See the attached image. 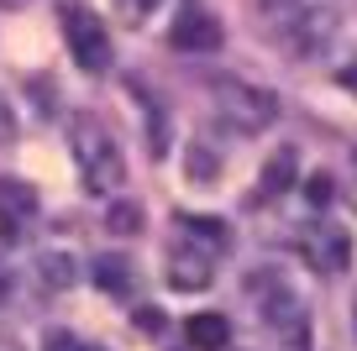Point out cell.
Returning <instances> with one entry per match:
<instances>
[{"label":"cell","instance_id":"cell-11","mask_svg":"<svg viewBox=\"0 0 357 351\" xmlns=\"http://www.w3.org/2000/svg\"><path fill=\"white\" fill-rule=\"evenodd\" d=\"M178 220H184V236H190V242L211 247V252H226V247H231V231H226L221 220H211V215H178Z\"/></svg>","mask_w":357,"mask_h":351},{"label":"cell","instance_id":"cell-10","mask_svg":"<svg viewBox=\"0 0 357 351\" xmlns=\"http://www.w3.org/2000/svg\"><path fill=\"white\" fill-rule=\"evenodd\" d=\"M184 336H190L195 351H221L226 341H231V325H226L221 315H190L184 320Z\"/></svg>","mask_w":357,"mask_h":351},{"label":"cell","instance_id":"cell-2","mask_svg":"<svg viewBox=\"0 0 357 351\" xmlns=\"http://www.w3.org/2000/svg\"><path fill=\"white\" fill-rule=\"evenodd\" d=\"M252 288H257V315L273 330V341H279L284 351H310V309H305V299L294 294L279 273L252 278Z\"/></svg>","mask_w":357,"mask_h":351},{"label":"cell","instance_id":"cell-18","mask_svg":"<svg viewBox=\"0 0 357 351\" xmlns=\"http://www.w3.org/2000/svg\"><path fill=\"white\" fill-rule=\"evenodd\" d=\"M0 351H16V346H6V341H0Z\"/></svg>","mask_w":357,"mask_h":351},{"label":"cell","instance_id":"cell-15","mask_svg":"<svg viewBox=\"0 0 357 351\" xmlns=\"http://www.w3.org/2000/svg\"><path fill=\"white\" fill-rule=\"evenodd\" d=\"M116 11H121V22H132V26H142L147 16L158 11V0H116Z\"/></svg>","mask_w":357,"mask_h":351},{"label":"cell","instance_id":"cell-19","mask_svg":"<svg viewBox=\"0 0 357 351\" xmlns=\"http://www.w3.org/2000/svg\"><path fill=\"white\" fill-rule=\"evenodd\" d=\"M352 325H357V304H352Z\"/></svg>","mask_w":357,"mask_h":351},{"label":"cell","instance_id":"cell-1","mask_svg":"<svg viewBox=\"0 0 357 351\" xmlns=\"http://www.w3.org/2000/svg\"><path fill=\"white\" fill-rule=\"evenodd\" d=\"M68 147H74L79 178H84L89 194H116V189H121V178H126L121 147H116V136L105 132L95 116H79V121H74V136H68Z\"/></svg>","mask_w":357,"mask_h":351},{"label":"cell","instance_id":"cell-4","mask_svg":"<svg viewBox=\"0 0 357 351\" xmlns=\"http://www.w3.org/2000/svg\"><path fill=\"white\" fill-rule=\"evenodd\" d=\"M63 37H68V53H74V63L84 68V74H105V68H111V32H105V22L95 11L68 6L63 11Z\"/></svg>","mask_w":357,"mask_h":351},{"label":"cell","instance_id":"cell-13","mask_svg":"<svg viewBox=\"0 0 357 351\" xmlns=\"http://www.w3.org/2000/svg\"><path fill=\"white\" fill-rule=\"evenodd\" d=\"M126 278H132L126 257H95V283H100V288H116V294H121Z\"/></svg>","mask_w":357,"mask_h":351},{"label":"cell","instance_id":"cell-16","mask_svg":"<svg viewBox=\"0 0 357 351\" xmlns=\"http://www.w3.org/2000/svg\"><path fill=\"white\" fill-rule=\"evenodd\" d=\"M43 351H79V341L68 336V330H53V336L43 341Z\"/></svg>","mask_w":357,"mask_h":351},{"label":"cell","instance_id":"cell-14","mask_svg":"<svg viewBox=\"0 0 357 351\" xmlns=\"http://www.w3.org/2000/svg\"><path fill=\"white\" fill-rule=\"evenodd\" d=\"M111 231H116V236L142 231V210H137V205H111Z\"/></svg>","mask_w":357,"mask_h":351},{"label":"cell","instance_id":"cell-3","mask_svg":"<svg viewBox=\"0 0 357 351\" xmlns=\"http://www.w3.org/2000/svg\"><path fill=\"white\" fill-rule=\"evenodd\" d=\"M215 110L231 132L257 136L279 121V95L268 84H252V79H215Z\"/></svg>","mask_w":357,"mask_h":351},{"label":"cell","instance_id":"cell-6","mask_svg":"<svg viewBox=\"0 0 357 351\" xmlns=\"http://www.w3.org/2000/svg\"><path fill=\"white\" fill-rule=\"evenodd\" d=\"M300 252H305V263H310L315 273H342V267L352 263V236H347V226H336V220H310V226L300 231Z\"/></svg>","mask_w":357,"mask_h":351},{"label":"cell","instance_id":"cell-12","mask_svg":"<svg viewBox=\"0 0 357 351\" xmlns=\"http://www.w3.org/2000/svg\"><path fill=\"white\" fill-rule=\"evenodd\" d=\"M37 278H43L47 288H68L79 278L74 252H63V247H58V252H43V257H37Z\"/></svg>","mask_w":357,"mask_h":351},{"label":"cell","instance_id":"cell-5","mask_svg":"<svg viewBox=\"0 0 357 351\" xmlns=\"http://www.w3.org/2000/svg\"><path fill=\"white\" fill-rule=\"evenodd\" d=\"M221 22H215V11H205L200 0H184L174 11V26H168V42L178 47V53H195V58H205V53H215L221 47Z\"/></svg>","mask_w":357,"mask_h":351},{"label":"cell","instance_id":"cell-8","mask_svg":"<svg viewBox=\"0 0 357 351\" xmlns=\"http://www.w3.org/2000/svg\"><path fill=\"white\" fill-rule=\"evenodd\" d=\"M32 215H37V194L26 184H0V231L6 236H22L26 226H32Z\"/></svg>","mask_w":357,"mask_h":351},{"label":"cell","instance_id":"cell-17","mask_svg":"<svg viewBox=\"0 0 357 351\" xmlns=\"http://www.w3.org/2000/svg\"><path fill=\"white\" fill-rule=\"evenodd\" d=\"M0 142H11V105L0 100Z\"/></svg>","mask_w":357,"mask_h":351},{"label":"cell","instance_id":"cell-7","mask_svg":"<svg viewBox=\"0 0 357 351\" xmlns=\"http://www.w3.org/2000/svg\"><path fill=\"white\" fill-rule=\"evenodd\" d=\"M211 247H200V242H184V247H174V257H168V283L174 288H205L211 283Z\"/></svg>","mask_w":357,"mask_h":351},{"label":"cell","instance_id":"cell-9","mask_svg":"<svg viewBox=\"0 0 357 351\" xmlns=\"http://www.w3.org/2000/svg\"><path fill=\"white\" fill-rule=\"evenodd\" d=\"M294 178H300V163H294L289 147H279V153H273V163L263 168L257 194H263V199H279V194H289V189H294Z\"/></svg>","mask_w":357,"mask_h":351},{"label":"cell","instance_id":"cell-20","mask_svg":"<svg viewBox=\"0 0 357 351\" xmlns=\"http://www.w3.org/2000/svg\"><path fill=\"white\" fill-rule=\"evenodd\" d=\"M79 351H95V346H79Z\"/></svg>","mask_w":357,"mask_h":351}]
</instances>
